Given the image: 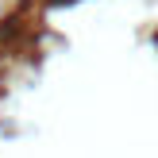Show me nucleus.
I'll return each instance as SVG.
<instances>
[{"instance_id":"obj_1","label":"nucleus","mask_w":158,"mask_h":158,"mask_svg":"<svg viewBox=\"0 0 158 158\" xmlns=\"http://www.w3.org/2000/svg\"><path fill=\"white\" fill-rule=\"evenodd\" d=\"M50 4H69V0H50Z\"/></svg>"}]
</instances>
